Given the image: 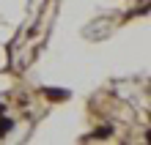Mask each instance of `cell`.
Here are the masks:
<instances>
[{
    "label": "cell",
    "instance_id": "cell-4",
    "mask_svg": "<svg viewBox=\"0 0 151 145\" xmlns=\"http://www.w3.org/2000/svg\"><path fill=\"white\" fill-rule=\"evenodd\" d=\"M0 115H3V104H0Z\"/></svg>",
    "mask_w": 151,
    "mask_h": 145
},
{
    "label": "cell",
    "instance_id": "cell-3",
    "mask_svg": "<svg viewBox=\"0 0 151 145\" xmlns=\"http://www.w3.org/2000/svg\"><path fill=\"white\" fill-rule=\"evenodd\" d=\"M110 134H113L110 126H99V129H93V137H99V140H107Z\"/></svg>",
    "mask_w": 151,
    "mask_h": 145
},
{
    "label": "cell",
    "instance_id": "cell-1",
    "mask_svg": "<svg viewBox=\"0 0 151 145\" xmlns=\"http://www.w3.org/2000/svg\"><path fill=\"white\" fill-rule=\"evenodd\" d=\"M44 96H47L50 101H66L72 93H69V90H60V88H44Z\"/></svg>",
    "mask_w": 151,
    "mask_h": 145
},
{
    "label": "cell",
    "instance_id": "cell-2",
    "mask_svg": "<svg viewBox=\"0 0 151 145\" xmlns=\"http://www.w3.org/2000/svg\"><path fill=\"white\" fill-rule=\"evenodd\" d=\"M11 129H14V121H11V118H6V115H0V137H6Z\"/></svg>",
    "mask_w": 151,
    "mask_h": 145
}]
</instances>
